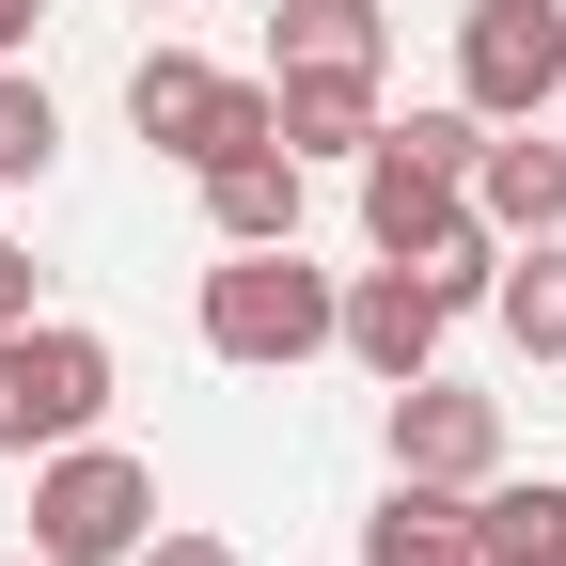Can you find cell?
I'll list each match as a JSON object with an SVG mask.
<instances>
[{
	"instance_id": "cell-11",
	"label": "cell",
	"mask_w": 566,
	"mask_h": 566,
	"mask_svg": "<svg viewBox=\"0 0 566 566\" xmlns=\"http://www.w3.org/2000/svg\"><path fill=\"white\" fill-rule=\"evenodd\" d=\"M363 566H488V551H472V488L394 472V488H378V520H363Z\"/></svg>"
},
{
	"instance_id": "cell-5",
	"label": "cell",
	"mask_w": 566,
	"mask_h": 566,
	"mask_svg": "<svg viewBox=\"0 0 566 566\" xmlns=\"http://www.w3.org/2000/svg\"><path fill=\"white\" fill-rule=\"evenodd\" d=\"M457 95L488 126L566 111V0H472V17H457Z\"/></svg>"
},
{
	"instance_id": "cell-8",
	"label": "cell",
	"mask_w": 566,
	"mask_h": 566,
	"mask_svg": "<svg viewBox=\"0 0 566 566\" xmlns=\"http://www.w3.org/2000/svg\"><path fill=\"white\" fill-rule=\"evenodd\" d=\"M331 346H346L378 394H394V378H424V363H441V283L378 252V283H346V331H331Z\"/></svg>"
},
{
	"instance_id": "cell-9",
	"label": "cell",
	"mask_w": 566,
	"mask_h": 566,
	"mask_svg": "<svg viewBox=\"0 0 566 566\" xmlns=\"http://www.w3.org/2000/svg\"><path fill=\"white\" fill-rule=\"evenodd\" d=\"M394 17L378 0H268V80H378Z\"/></svg>"
},
{
	"instance_id": "cell-2",
	"label": "cell",
	"mask_w": 566,
	"mask_h": 566,
	"mask_svg": "<svg viewBox=\"0 0 566 566\" xmlns=\"http://www.w3.org/2000/svg\"><path fill=\"white\" fill-rule=\"evenodd\" d=\"M126 126L205 174V158H237V142H283V95L237 80V63H205V48H142L126 63Z\"/></svg>"
},
{
	"instance_id": "cell-6",
	"label": "cell",
	"mask_w": 566,
	"mask_h": 566,
	"mask_svg": "<svg viewBox=\"0 0 566 566\" xmlns=\"http://www.w3.org/2000/svg\"><path fill=\"white\" fill-rule=\"evenodd\" d=\"M363 237H378L394 268H424L441 237H472V174H441L409 126H378V142H363Z\"/></svg>"
},
{
	"instance_id": "cell-3",
	"label": "cell",
	"mask_w": 566,
	"mask_h": 566,
	"mask_svg": "<svg viewBox=\"0 0 566 566\" xmlns=\"http://www.w3.org/2000/svg\"><path fill=\"white\" fill-rule=\"evenodd\" d=\"M95 409H111V346L80 315H17V331H0V457L95 441Z\"/></svg>"
},
{
	"instance_id": "cell-13",
	"label": "cell",
	"mask_w": 566,
	"mask_h": 566,
	"mask_svg": "<svg viewBox=\"0 0 566 566\" xmlns=\"http://www.w3.org/2000/svg\"><path fill=\"white\" fill-rule=\"evenodd\" d=\"M205 221H221V237H300V158H283V142L205 158Z\"/></svg>"
},
{
	"instance_id": "cell-1",
	"label": "cell",
	"mask_w": 566,
	"mask_h": 566,
	"mask_svg": "<svg viewBox=\"0 0 566 566\" xmlns=\"http://www.w3.org/2000/svg\"><path fill=\"white\" fill-rule=\"evenodd\" d=\"M331 331H346V283L300 268V237H221V268H205V346H221V363L283 378V363H315Z\"/></svg>"
},
{
	"instance_id": "cell-4",
	"label": "cell",
	"mask_w": 566,
	"mask_h": 566,
	"mask_svg": "<svg viewBox=\"0 0 566 566\" xmlns=\"http://www.w3.org/2000/svg\"><path fill=\"white\" fill-rule=\"evenodd\" d=\"M142 535H158V472H142L126 441H63L32 472V551L48 566H126Z\"/></svg>"
},
{
	"instance_id": "cell-18",
	"label": "cell",
	"mask_w": 566,
	"mask_h": 566,
	"mask_svg": "<svg viewBox=\"0 0 566 566\" xmlns=\"http://www.w3.org/2000/svg\"><path fill=\"white\" fill-rule=\"evenodd\" d=\"M17 315H32V252L0 237V331H17Z\"/></svg>"
},
{
	"instance_id": "cell-16",
	"label": "cell",
	"mask_w": 566,
	"mask_h": 566,
	"mask_svg": "<svg viewBox=\"0 0 566 566\" xmlns=\"http://www.w3.org/2000/svg\"><path fill=\"white\" fill-rule=\"evenodd\" d=\"M48 158H63V111H48L32 63H0V189H32Z\"/></svg>"
},
{
	"instance_id": "cell-12",
	"label": "cell",
	"mask_w": 566,
	"mask_h": 566,
	"mask_svg": "<svg viewBox=\"0 0 566 566\" xmlns=\"http://www.w3.org/2000/svg\"><path fill=\"white\" fill-rule=\"evenodd\" d=\"M472 551L488 566H566V472H488L472 488Z\"/></svg>"
},
{
	"instance_id": "cell-10",
	"label": "cell",
	"mask_w": 566,
	"mask_h": 566,
	"mask_svg": "<svg viewBox=\"0 0 566 566\" xmlns=\"http://www.w3.org/2000/svg\"><path fill=\"white\" fill-rule=\"evenodd\" d=\"M472 221L488 237H566V142H535V126H488V158H472Z\"/></svg>"
},
{
	"instance_id": "cell-17",
	"label": "cell",
	"mask_w": 566,
	"mask_h": 566,
	"mask_svg": "<svg viewBox=\"0 0 566 566\" xmlns=\"http://www.w3.org/2000/svg\"><path fill=\"white\" fill-rule=\"evenodd\" d=\"M126 566H237V551H221V535H142Z\"/></svg>"
},
{
	"instance_id": "cell-7",
	"label": "cell",
	"mask_w": 566,
	"mask_h": 566,
	"mask_svg": "<svg viewBox=\"0 0 566 566\" xmlns=\"http://www.w3.org/2000/svg\"><path fill=\"white\" fill-rule=\"evenodd\" d=\"M394 472H424V488H488V472H504V394H457L441 363L394 378Z\"/></svg>"
},
{
	"instance_id": "cell-14",
	"label": "cell",
	"mask_w": 566,
	"mask_h": 566,
	"mask_svg": "<svg viewBox=\"0 0 566 566\" xmlns=\"http://www.w3.org/2000/svg\"><path fill=\"white\" fill-rule=\"evenodd\" d=\"M268 95H283V158H300V174H315V158H363V142L394 126L378 80H268Z\"/></svg>"
},
{
	"instance_id": "cell-19",
	"label": "cell",
	"mask_w": 566,
	"mask_h": 566,
	"mask_svg": "<svg viewBox=\"0 0 566 566\" xmlns=\"http://www.w3.org/2000/svg\"><path fill=\"white\" fill-rule=\"evenodd\" d=\"M32 32H48V0H0V63H17V48H32Z\"/></svg>"
},
{
	"instance_id": "cell-15",
	"label": "cell",
	"mask_w": 566,
	"mask_h": 566,
	"mask_svg": "<svg viewBox=\"0 0 566 566\" xmlns=\"http://www.w3.org/2000/svg\"><path fill=\"white\" fill-rule=\"evenodd\" d=\"M488 315H504L520 363H566V237H520L504 283H488Z\"/></svg>"
},
{
	"instance_id": "cell-20",
	"label": "cell",
	"mask_w": 566,
	"mask_h": 566,
	"mask_svg": "<svg viewBox=\"0 0 566 566\" xmlns=\"http://www.w3.org/2000/svg\"><path fill=\"white\" fill-rule=\"evenodd\" d=\"M142 17H158V0H142Z\"/></svg>"
},
{
	"instance_id": "cell-21",
	"label": "cell",
	"mask_w": 566,
	"mask_h": 566,
	"mask_svg": "<svg viewBox=\"0 0 566 566\" xmlns=\"http://www.w3.org/2000/svg\"><path fill=\"white\" fill-rule=\"evenodd\" d=\"M32 566H48V551H32Z\"/></svg>"
}]
</instances>
